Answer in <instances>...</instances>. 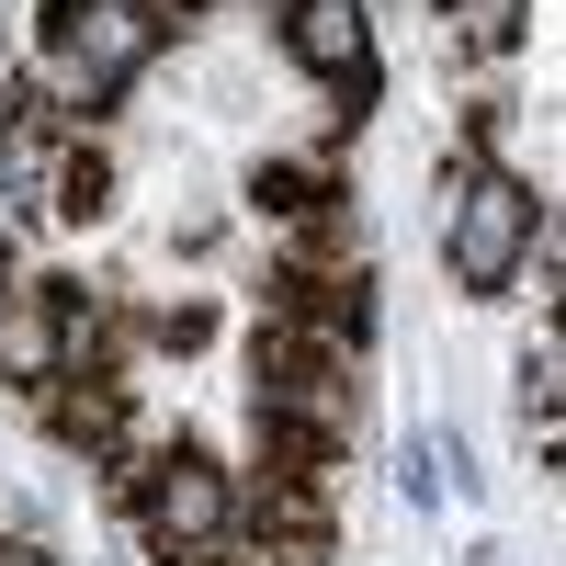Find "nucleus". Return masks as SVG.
Here are the masks:
<instances>
[{
    "instance_id": "nucleus-2",
    "label": "nucleus",
    "mask_w": 566,
    "mask_h": 566,
    "mask_svg": "<svg viewBox=\"0 0 566 566\" xmlns=\"http://www.w3.org/2000/svg\"><path fill=\"white\" fill-rule=\"evenodd\" d=\"M544 227V193L510 170H464L453 181V216H442V261L453 283H476V295H499V283H522V250Z\"/></svg>"
},
{
    "instance_id": "nucleus-3",
    "label": "nucleus",
    "mask_w": 566,
    "mask_h": 566,
    "mask_svg": "<svg viewBox=\"0 0 566 566\" xmlns=\"http://www.w3.org/2000/svg\"><path fill=\"white\" fill-rule=\"evenodd\" d=\"M125 510H136V533L148 544H216L227 522H239V488H227V464L205 453H159V464H125Z\"/></svg>"
},
{
    "instance_id": "nucleus-7",
    "label": "nucleus",
    "mask_w": 566,
    "mask_h": 566,
    "mask_svg": "<svg viewBox=\"0 0 566 566\" xmlns=\"http://www.w3.org/2000/svg\"><path fill=\"white\" fill-rule=\"evenodd\" d=\"M103 205H114L103 148H57V159H45V216H57V227H91Z\"/></svg>"
},
{
    "instance_id": "nucleus-11",
    "label": "nucleus",
    "mask_w": 566,
    "mask_h": 566,
    "mask_svg": "<svg viewBox=\"0 0 566 566\" xmlns=\"http://www.w3.org/2000/svg\"><path fill=\"white\" fill-rule=\"evenodd\" d=\"M0 566H57V555H45V544H0Z\"/></svg>"
},
{
    "instance_id": "nucleus-12",
    "label": "nucleus",
    "mask_w": 566,
    "mask_h": 566,
    "mask_svg": "<svg viewBox=\"0 0 566 566\" xmlns=\"http://www.w3.org/2000/svg\"><path fill=\"white\" fill-rule=\"evenodd\" d=\"M0 295H12V272H0Z\"/></svg>"
},
{
    "instance_id": "nucleus-5",
    "label": "nucleus",
    "mask_w": 566,
    "mask_h": 566,
    "mask_svg": "<svg viewBox=\"0 0 566 566\" xmlns=\"http://www.w3.org/2000/svg\"><path fill=\"white\" fill-rule=\"evenodd\" d=\"M57 306H69V295H45V283L0 295V374H12V386H57V374H69V352H57Z\"/></svg>"
},
{
    "instance_id": "nucleus-6",
    "label": "nucleus",
    "mask_w": 566,
    "mask_h": 566,
    "mask_svg": "<svg viewBox=\"0 0 566 566\" xmlns=\"http://www.w3.org/2000/svg\"><path fill=\"white\" fill-rule=\"evenodd\" d=\"M45 419H57V442H114L125 431V386L114 374H57V386H45Z\"/></svg>"
},
{
    "instance_id": "nucleus-8",
    "label": "nucleus",
    "mask_w": 566,
    "mask_h": 566,
    "mask_svg": "<svg viewBox=\"0 0 566 566\" xmlns=\"http://www.w3.org/2000/svg\"><path fill=\"white\" fill-rule=\"evenodd\" d=\"M250 193H261V216L295 227V216H317V205H340V181H328V159H261Z\"/></svg>"
},
{
    "instance_id": "nucleus-1",
    "label": "nucleus",
    "mask_w": 566,
    "mask_h": 566,
    "mask_svg": "<svg viewBox=\"0 0 566 566\" xmlns=\"http://www.w3.org/2000/svg\"><path fill=\"white\" fill-rule=\"evenodd\" d=\"M159 34H170L159 0H45L34 57H45V80H57L69 103H103V91H125L136 69H148Z\"/></svg>"
},
{
    "instance_id": "nucleus-4",
    "label": "nucleus",
    "mask_w": 566,
    "mask_h": 566,
    "mask_svg": "<svg viewBox=\"0 0 566 566\" xmlns=\"http://www.w3.org/2000/svg\"><path fill=\"white\" fill-rule=\"evenodd\" d=\"M283 45H295V69L340 91V114L363 125L374 103V12L363 0H283Z\"/></svg>"
},
{
    "instance_id": "nucleus-10",
    "label": "nucleus",
    "mask_w": 566,
    "mask_h": 566,
    "mask_svg": "<svg viewBox=\"0 0 566 566\" xmlns=\"http://www.w3.org/2000/svg\"><path fill=\"white\" fill-rule=\"evenodd\" d=\"M159 566H239V544H227V533L216 544H159Z\"/></svg>"
},
{
    "instance_id": "nucleus-9",
    "label": "nucleus",
    "mask_w": 566,
    "mask_h": 566,
    "mask_svg": "<svg viewBox=\"0 0 566 566\" xmlns=\"http://www.w3.org/2000/svg\"><path fill=\"white\" fill-rule=\"evenodd\" d=\"M453 12V34L476 45V57H510V45H522V0H442Z\"/></svg>"
}]
</instances>
